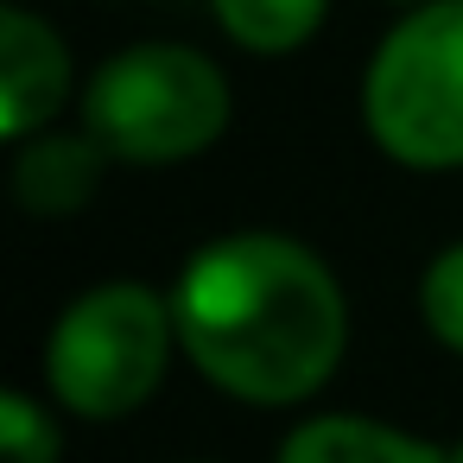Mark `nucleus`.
Segmentation results:
<instances>
[{
    "label": "nucleus",
    "instance_id": "nucleus-2",
    "mask_svg": "<svg viewBox=\"0 0 463 463\" xmlns=\"http://www.w3.org/2000/svg\"><path fill=\"white\" fill-rule=\"evenodd\" d=\"M83 128L109 159L178 165L222 140L229 83L191 45H128L83 90Z\"/></svg>",
    "mask_w": 463,
    "mask_h": 463
},
{
    "label": "nucleus",
    "instance_id": "nucleus-1",
    "mask_svg": "<svg viewBox=\"0 0 463 463\" xmlns=\"http://www.w3.org/2000/svg\"><path fill=\"white\" fill-rule=\"evenodd\" d=\"M178 349L248 406L311 400L349 343L336 273L292 235H222L191 254L172 292Z\"/></svg>",
    "mask_w": 463,
    "mask_h": 463
},
{
    "label": "nucleus",
    "instance_id": "nucleus-3",
    "mask_svg": "<svg viewBox=\"0 0 463 463\" xmlns=\"http://www.w3.org/2000/svg\"><path fill=\"white\" fill-rule=\"evenodd\" d=\"M172 343V298L134 279L90 286L77 305H64V317L45 336V387L77 419H128L165 381Z\"/></svg>",
    "mask_w": 463,
    "mask_h": 463
},
{
    "label": "nucleus",
    "instance_id": "nucleus-7",
    "mask_svg": "<svg viewBox=\"0 0 463 463\" xmlns=\"http://www.w3.org/2000/svg\"><path fill=\"white\" fill-rule=\"evenodd\" d=\"M279 463H450V450H438L412 431H393L381 419L317 412L279 444Z\"/></svg>",
    "mask_w": 463,
    "mask_h": 463
},
{
    "label": "nucleus",
    "instance_id": "nucleus-8",
    "mask_svg": "<svg viewBox=\"0 0 463 463\" xmlns=\"http://www.w3.org/2000/svg\"><path fill=\"white\" fill-rule=\"evenodd\" d=\"M210 7L235 45H248L260 58H286L324 26L330 0H210Z\"/></svg>",
    "mask_w": 463,
    "mask_h": 463
},
{
    "label": "nucleus",
    "instance_id": "nucleus-5",
    "mask_svg": "<svg viewBox=\"0 0 463 463\" xmlns=\"http://www.w3.org/2000/svg\"><path fill=\"white\" fill-rule=\"evenodd\" d=\"M71 102V52L52 20L7 7L0 14V128L7 140H33Z\"/></svg>",
    "mask_w": 463,
    "mask_h": 463
},
{
    "label": "nucleus",
    "instance_id": "nucleus-9",
    "mask_svg": "<svg viewBox=\"0 0 463 463\" xmlns=\"http://www.w3.org/2000/svg\"><path fill=\"white\" fill-rule=\"evenodd\" d=\"M419 311H425L431 336L463 355V241H450V248L425 267V279H419Z\"/></svg>",
    "mask_w": 463,
    "mask_h": 463
},
{
    "label": "nucleus",
    "instance_id": "nucleus-6",
    "mask_svg": "<svg viewBox=\"0 0 463 463\" xmlns=\"http://www.w3.org/2000/svg\"><path fill=\"white\" fill-rule=\"evenodd\" d=\"M102 140L83 128V134H33L20 140L14 153V197L33 210V216H71L90 203L96 178H102Z\"/></svg>",
    "mask_w": 463,
    "mask_h": 463
},
{
    "label": "nucleus",
    "instance_id": "nucleus-11",
    "mask_svg": "<svg viewBox=\"0 0 463 463\" xmlns=\"http://www.w3.org/2000/svg\"><path fill=\"white\" fill-rule=\"evenodd\" d=\"M450 463H463V444H457V450H450Z\"/></svg>",
    "mask_w": 463,
    "mask_h": 463
},
{
    "label": "nucleus",
    "instance_id": "nucleus-12",
    "mask_svg": "<svg viewBox=\"0 0 463 463\" xmlns=\"http://www.w3.org/2000/svg\"><path fill=\"white\" fill-rule=\"evenodd\" d=\"M412 7H425V0H412Z\"/></svg>",
    "mask_w": 463,
    "mask_h": 463
},
{
    "label": "nucleus",
    "instance_id": "nucleus-4",
    "mask_svg": "<svg viewBox=\"0 0 463 463\" xmlns=\"http://www.w3.org/2000/svg\"><path fill=\"white\" fill-rule=\"evenodd\" d=\"M362 115L387 159L412 172L463 165V0H425L381 39Z\"/></svg>",
    "mask_w": 463,
    "mask_h": 463
},
{
    "label": "nucleus",
    "instance_id": "nucleus-10",
    "mask_svg": "<svg viewBox=\"0 0 463 463\" xmlns=\"http://www.w3.org/2000/svg\"><path fill=\"white\" fill-rule=\"evenodd\" d=\"M0 463H58V425L33 393H0Z\"/></svg>",
    "mask_w": 463,
    "mask_h": 463
}]
</instances>
